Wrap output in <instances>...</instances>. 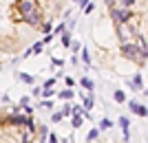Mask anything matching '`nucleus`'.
Segmentation results:
<instances>
[{
	"label": "nucleus",
	"instance_id": "obj_1",
	"mask_svg": "<svg viewBox=\"0 0 148 143\" xmlns=\"http://www.w3.org/2000/svg\"><path fill=\"white\" fill-rule=\"evenodd\" d=\"M122 55L126 60H133V62H139V46L137 42H128V44H122Z\"/></svg>",
	"mask_w": 148,
	"mask_h": 143
},
{
	"label": "nucleus",
	"instance_id": "obj_2",
	"mask_svg": "<svg viewBox=\"0 0 148 143\" xmlns=\"http://www.w3.org/2000/svg\"><path fill=\"white\" fill-rule=\"evenodd\" d=\"M111 18L115 24H124V22H128L130 20V11L128 9H124V7H115L111 11Z\"/></svg>",
	"mask_w": 148,
	"mask_h": 143
},
{
	"label": "nucleus",
	"instance_id": "obj_3",
	"mask_svg": "<svg viewBox=\"0 0 148 143\" xmlns=\"http://www.w3.org/2000/svg\"><path fill=\"white\" fill-rule=\"evenodd\" d=\"M115 29H117V35H119V40H122V44L133 42V33L128 31V22H124V24H115Z\"/></svg>",
	"mask_w": 148,
	"mask_h": 143
},
{
	"label": "nucleus",
	"instance_id": "obj_4",
	"mask_svg": "<svg viewBox=\"0 0 148 143\" xmlns=\"http://www.w3.org/2000/svg\"><path fill=\"white\" fill-rule=\"evenodd\" d=\"M128 108H130V112H135L137 117H148V108L144 104H139V101H135V99L128 101Z\"/></svg>",
	"mask_w": 148,
	"mask_h": 143
},
{
	"label": "nucleus",
	"instance_id": "obj_5",
	"mask_svg": "<svg viewBox=\"0 0 148 143\" xmlns=\"http://www.w3.org/2000/svg\"><path fill=\"white\" fill-rule=\"evenodd\" d=\"M20 11H22V16H27V13H33V11H38V7H36V0H20Z\"/></svg>",
	"mask_w": 148,
	"mask_h": 143
},
{
	"label": "nucleus",
	"instance_id": "obj_6",
	"mask_svg": "<svg viewBox=\"0 0 148 143\" xmlns=\"http://www.w3.org/2000/svg\"><path fill=\"white\" fill-rule=\"evenodd\" d=\"M128 86L133 88V90H144V84H142V75L135 73L133 75V79H128Z\"/></svg>",
	"mask_w": 148,
	"mask_h": 143
},
{
	"label": "nucleus",
	"instance_id": "obj_7",
	"mask_svg": "<svg viewBox=\"0 0 148 143\" xmlns=\"http://www.w3.org/2000/svg\"><path fill=\"white\" fill-rule=\"evenodd\" d=\"M25 20H27V22H29L31 26H38V24H40V11L27 13V16H25Z\"/></svg>",
	"mask_w": 148,
	"mask_h": 143
},
{
	"label": "nucleus",
	"instance_id": "obj_8",
	"mask_svg": "<svg viewBox=\"0 0 148 143\" xmlns=\"http://www.w3.org/2000/svg\"><path fill=\"white\" fill-rule=\"evenodd\" d=\"M29 117V115H27ZM27 117H20V115H9V123H13V125H27Z\"/></svg>",
	"mask_w": 148,
	"mask_h": 143
},
{
	"label": "nucleus",
	"instance_id": "obj_9",
	"mask_svg": "<svg viewBox=\"0 0 148 143\" xmlns=\"http://www.w3.org/2000/svg\"><path fill=\"white\" fill-rule=\"evenodd\" d=\"M82 123H84V115H73V119H71V125H73V128H80Z\"/></svg>",
	"mask_w": 148,
	"mask_h": 143
},
{
	"label": "nucleus",
	"instance_id": "obj_10",
	"mask_svg": "<svg viewBox=\"0 0 148 143\" xmlns=\"http://www.w3.org/2000/svg\"><path fill=\"white\" fill-rule=\"evenodd\" d=\"M80 86H84L86 90H93L95 84H93V79H88V77H82V79H80Z\"/></svg>",
	"mask_w": 148,
	"mask_h": 143
},
{
	"label": "nucleus",
	"instance_id": "obj_11",
	"mask_svg": "<svg viewBox=\"0 0 148 143\" xmlns=\"http://www.w3.org/2000/svg\"><path fill=\"white\" fill-rule=\"evenodd\" d=\"M117 123H119V128H122V130L126 132V130H128V125H130V121H128V117H119V121H117Z\"/></svg>",
	"mask_w": 148,
	"mask_h": 143
},
{
	"label": "nucleus",
	"instance_id": "obj_12",
	"mask_svg": "<svg viewBox=\"0 0 148 143\" xmlns=\"http://www.w3.org/2000/svg\"><path fill=\"white\" fill-rule=\"evenodd\" d=\"M99 137V128H93L91 132H88V137H86V141H95V139Z\"/></svg>",
	"mask_w": 148,
	"mask_h": 143
},
{
	"label": "nucleus",
	"instance_id": "obj_13",
	"mask_svg": "<svg viewBox=\"0 0 148 143\" xmlns=\"http://www.w3.org/2000/svg\"><path fill=\"white\" fill-rule=\"evenodd\" d=\"M115 101H117V104H124V101H126V95H124V90H115Z\"/></svg>",
	"mask_w": 148,
	"mask_h": 143
},
{
	"label": "nucleus",
	"instance_id": "obj_14",
	"mask_svg": "<svg viewBox=\"0 0 148 143\" xmlns=\"http://www.w3.org/2000/svg\"><path fill=\"white\" fill-rule=\"evenodd\" d=\"M99 128H102V130H108V128H113V121L111 119H102V121H99Z\"/></svg>",
	"mask_w": 148,
	"mask_h": 143
},
{
	"label": "nucleus",
	"instance_id": "obj_15",
	"mask_svg": "<svg viewBox=\"0 0 148 143\" xmlns=\"http://www.w3.org/2000/svg\"><path fill=\"white\" fill-rule=\"evenodd\" d=\"M73 90H69V88H66V90H62V93H60V99H73Z\"/></svg>",
	"mask_w": 148,
	"mask_h": 143
},
{
	"label": "nucleus",
	"instance_id": "obj_16",
	"mask_svg": "<svg viewBox=\"0 0 148 143\" xmlns=\"http://www.w3.org/2000/svg\"><path fill=\"white\" fill-rule=\"evenodd\" d=\"M62 44H64V46H71V33H62Z\"/></svg>",
	"mask_w": 148,
	"mask_h": 143
},
{
	"label": "nucleus",
	"instance_id": "obj_17",
	"mask_svg": "<svg viewBox=\"0 0 148 143\" xmlns=\"http://www.w3.org/2000/svg\"><path fill=\"white\" fill-rule=\"evenodd\" d=\"M27 128H29V132H36V121L31 119V115L27 117Z\"/></svg>",
	"mask_w": 148,
	"mask_h": 143
},
{
	"label": "nucleus",
	"instance_id": "obj_18",
	"mask_svg": "<svg viewBox=\"0 0 148 143\" xmlns=\"http://www.w3.org/2000/svg\"><path fill=\"white\" fill-rule=\"evenodd\" d=\"M38 132H40V137H42V139H47V137H49V128H47V125L38 128Z\"/></svg>",
	"mask_w": 148,
	"mask_h": 143
},
{
	"label": "nucleus",
	"instance_id": "obj_19",
	"mask_svg": "<svg viewBox=\"0 0 148 143\" xmlns=\"http://www.w3.org/2000/svg\"><path fill=\"white\" fill-rule=\"evenodd\" d=\"M133 2H135V0H119V7H124V9H130V7H133Z\"/></svg>",
	"mask_w": 148,
	"mask_h": 143
},
{
	"label": "nucleus",
	"instance_id": "obj_20",
	"mask_svg": "<svg viewBox=\"0 0 148 143\" xmlns=\"http://www.w3.org/2000/svg\"><path fill=\"white\" fill-rule=\"evenodd\" d=\"M42 49H44V42H38L36 46H33V55H38V53H42Z\"/></svg>",
	"mask_w": 148,
	"mask_h": 143
},
{
	"label": "nucleus",
	"instance_id": "obj_21",
	"mask_svg": "<svg viewBox=\"0 0 148 143\" xmlns=\"http://www.w3.org/2000/svg\"><path fill=\"white\" fill-rule=\"evenodd\" d=\"M84 108H86V110L93 108V97H84Z\"/></svg>",
	"mask_w": 148,
	"mask_h": 143
},
{
	"label": "nucleus",
	"instance_id": "obj_22",
	"mask_svg": "<svg viewBox=\"0 0 148 143\" xmlns=\"http://www.w3.org/2000/svg\"><path fill=\"white\" fill-rule=\"evenodd\" d=\"M62 119H64V112H53L51 121H62Z\"/></svg>",
	"mask_w": 148,
	"mask_h": 143
},
{
	"label": "nucleus",
	"instance_id": "obj_23",
	"mask_svg": "<svg viewBox=\"0 0 148 143\" xmlns=\"http://www.w3.org/2000/svg\"><path fill=\"white\" fill-rule=\"evenodd\" d=\"M20 79L27 81V84H31V81H33V77H31V75H27V73H20Z\"/></svg>",
	"mask_w": 148,
	"mask_h": 143
},
{
	"label": "nucleus",
	"instance_id": "obj_24",
	"mask_svg": "<svg viewBox=\"0 0 148 143\" xmlns=\"http://www.w3.org/2000/svg\"><path fill=\"white\" fill-rule=\"evenodd\" d=\"M82 60H84L86 64H91V55H88V51H86V49L82 51Z\"/></svg>",
	"mask_w": 148,
	"mask_h": 143
},
{
	"label": "nucleus",
	"instance_id": "obj_25",
	"mask_svg": "<svg viewBox=\"0 0 148 143\" xmlns=\"http://www.w3.org/2000/svg\"><path fill=\"white\" fill-rule=\"evenodd\" d=\"M40 106L49 110V108H53V104H51V99H42V104H40Z\"/></svg>",
	"mask_w": 148,
	"mask_h": 143
},
{
	"label": "nucleus",
	"instance_id": "obj_26",
	"mask_svg": "<svg viewBox=\"0 0 148 143\" xmlns=\"http://www.w3.org/2000/svg\"><path fill=\"white\" fill-rule=\"evenodd\" d=\"M64 31H66V24H64V22H62L60 26H56V31H53V33H64Z\"/></svg>",
	"mask_w": 148,
	"mask_h": 143
},
{
	"label": "nucleus",
	"instance_id": "obj_27",
	"mask_svg": "<svg viewBox=\"0 0 148 143\" xmlns=\"http://www.w3.org/2000/svg\"><path fill=\"white\" fill-rule=\"evenodd\" d=\"M51 95H53V88H44V99H49Z\"/></svg>",
	"mask_w": 148,
	"mask_h": 143
},
{
	"label": "nucleus",
	"instance_id": "obj_28",
	"mask_svg": "<svg viewBox=\"0 0 148 143\" xmlns=\"http://www.w3.org/2000/svg\"><path fill=\"white\" fill-rule=\"evenodd\" d=\"M53 84H56V79L51 77V79H47V81H44V88H51V86H53Z\"/></svg>",
	"mask_w": 148,
	"mask_h": 143
},
{
	"label": "nucleus",
	"instance_id": "obj_29",
	"mask_svg": "<svg viewBox=\"0 0 148 143\" xmlns=\"http://www.w3.org/2000/svg\"><path fill=\"white\" fill-rule=\"evenodd\" d=\"M20 106H29V97H22V99H20Z\"/></svg>",
	"mask_w": 148,
	"mask_h": 143
},
{
	"label": "nucleus",
	"instance_id": "obj_30",
	"mask_svg": "<svg viewBox=\"0 0 148 143\" xmlns=\"http://www.w3.org/2000/svg\"><path fill=\"white\" fill-rule=\"evenodd\" d=\"M91 11H93V5H91V2H88V5L84 7V13H91Z\"/></svg>",
	"mask_w": 148,
	"mask_h": 143
},
{
	"label": "nucleus",
	"instance_id": "obj_31",
	"mask_svg": "<svg viewBox=\"0 0 148 143\" xmlns=\"http://www.w3.org/2000/svg\"><path fill=\"white\" fill-rule=\"evenodd\" d=\"M104 2H106L108 7H113V2H115V0H104Z\"/></svg>",
	"mask_w": 148,
	"mask_h": 143
},
{
	"label": "nucleus",
	"instance_id": "obj_32",
	"mask_svg": "<svg viewBox=\"0 0 148 143\" xmlns=\"http://www.w3.org/2000/svg\"><path fill=\"white\" fill-rule=\"evenodd\" d=\"M22 143H33V141H29V139H27V137H25V139H22Z\"/></svg>",
	"mask_w": 148,
	"mask_h": 143
},
{
	"label": "nucleus",
	"instance_id": "obj_33",
	"mask_svg": "<svg viewBox=\"0 0 148 143\" xmlns=\"http://www.w3.org/2000/svg\"><path fill=\"white\" fill-rule=\"evenodd\" d=\"M40 143H44V139H42V141H40Z\"/></svg>",
	"mask_w": 148,
	"mask_h": 143
}]
</instances>
